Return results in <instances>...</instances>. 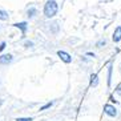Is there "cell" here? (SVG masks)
Instances as JSON below:
<instances>
[{"label":"cell","instance_id":"obj_1","mask_svg":"<svg viewBox=\"0 0 121 121\" xmlns=\"http://www.w3.org/2000/svg\"><path fill=\"white\" fill-rule=\"evenodd\" d=\"M57 11H59V7H57V3L55 0H48L45 3V5H44V15L48 19L53 17L57 13Z\"/></svg>","mask_w":121,"mask_h":121},{"label":"cell","instance_id":"obj_14","mask_svg":"<svg viewBox=\"0 0 121 121\" xmlns=\"http://www.w3.org/2000/svg\"><path fill=\"white\" fill-rule=\"evenodd\" d=\"M116 93H117L118 96H121V84H118V85L116 86Z\"/></svg>","mask_w":121,"mask_h":121},{"label":"cell","instance_id":"obj_3","mask_svg":"<svg viewBox=\"0 0 121 121\" xmlns=\"http://www.w3.org/2000/svg\"><path fill=\"white\" fill-rule=\"evenodd\" d=\"M57 56L61 59V61H64L65 64H71L72 63V56L69 53H67V52H64V51H59L57 52Z\"/></svg>","mask_w":121,"mask_h":121},{"label":"cell","instance_id":"obj_17","mask_svg":"<svg viewBox=\"0 0 121 121\" xmlns=\"http://www.w3.org/2000/svg\"><path fill=\"white\" fill-rule=\"evenodd\" d=\"M109 100H110V101H112V103L117 104V100H114V97H113V96H110V97H109Z\"/></svg>","mask_w":121,"mask_h":121},{"label":"cell","instance_id":"obj_12","mask_svg":"<svg viewBox=\"0 0 121 121\" xmlns=\"http://www.w3.org/2000/svg\"><path fill=\"white\" fill-rule=\"evenodd\" d=\"M52 105H53V103H52V101H51V103H47L45 105H44V107L40 108V110H45V109H48V108H51Z\"/></svg>","mask_w":121,"mask_h":121},{"label":"cell","instance_id":"obj_4","mask_svg":"<svg viewBox=\"0 0 121 121\" xmlns=\"http://www.w3.org/2000/svg\"><path fill=\"white\" fill-rule=\"evenodd\" d=\"M112 40H113L114 43H118L121 40V25H118V27L114 28V32L112 35Z\"/></svg>","mask_w":121,"mask_h":121},{"label":"cell","instance_id":"obj_13","mask_svg":"<svg viewBox=\"0 0 121 121\" xmlns=\"http://www.w3.org/2000/svg\"><path fill=\"white\" fill-rule=\"evenodd\" d=\"M15 121H32V118L29 117V118H27V117H19V118H16Z\"/></svg>","mask_w":121,"mask_h":121},{"label":"cell","instance_id":"obj_11","mask_svg":"<svg viewBox=\"0 0 121 121\" xmlns=\"http://www.w3.org/2000/svg\"><path fill=\"white\" fill-rule=\"evenodd\" d=\"M105 44H107V40H105V39H101L100 41H97L96 47H99V48H101V47H103V45H105Z\"/></svg>","mask_w":121,"mask_h":121},{"label":"cell","instance_id":"obj_6","mask_svg":"<svg viewBox=\"0 0 121 121\" xmlns=\"http://www.w3.org/2000/svg\"><path fill=\"white\" fill-rule=\"evenodd\" d=\"M27 25H28V24H27L25 22H22V23H16V24H13V27H16V28H19V29H22L23 35H24V33L27 32V28H28Z\"/></svg>","mask_w":121,"mask_h":121},{"label":"cell","instance_id":"obj_2","mask_svg":"<svg viewBox=\"0 0 121 121\" xmlns=\"http://www.w3.org/2000/svg\"><path fill=\"white\" fill-rule=\"evenodd\" d=\"M104 113L109 116V117H116L117 116V109L112 104H107V105H104Z\"/></svg>","mask_w":121,"mask_h":121},{"label":"cell","instance_id":"obj_18","mask_svg":"<svg viewBox=\"0 0 121 121\" xmlns=\"http://www.w3.org/2000/svg\"><path fill=\"white\" fill-rule=\"evenodd\" d=\"M86 55H88V56H91V57H96V55L93 53V52H88Z\"/></svg>","mask_w":121,"mask_h":121},{"label":"cell","instance_id":"obj_9","mask_svg":"<svg viewBox=\"0 0 121 121\" xmlns=\"http://www.w3.org/2000/svg\"><path fill=\"white\" fill-rule=\"evenodd\" d=\"M27 13H28L29 17H35L36 15H37V9H36L35 7H32V8H29V9H28V12H27Z\"/></svg>","mask_w":121,"mask_h":121},{"label":"cell","instance_id":"obj_16","mask_svg":"<svg viewBox=\"0 0 121 121\" xmlns=\"http://www.w3.org/2000/svg\"><path fill=\"white\" fill-rule=\"evenodd\" d=\"M4 48H5V43H4V41H3V43L0 44V52H1V51H3Z\"/></svg>","mask_w":121,"mask_h":121},{"label":"cell","instance_id":"obj_8","mask_svg":"<svg viewBox=\"0 0 121 121\" xmlns=\"http://www.w3.org/2000/svg\"><path fill=\"white\" fill-rule=\"evenodd\" d=\"M112 69H113V68H112V64L109 65V67H108V85L110 86V84H112Z\"/></svg>","mask_w":121,"mask_h":121},{"label":"cell","instance_id":"obj_15","mask_svg":"<svg viewBox=\"0 0 121 121\" xmlns=\"http://www.w3.org/2000/svg\"><path fill=\"white\" fill-rule=\"evenodd\" d=\"M32 45H33L32 41H25L24 43V47H27V48H29V47H32Z\"/></svg>","mask_w":121,"mask_h":121},{"label":"cell","instance_id":"obj_19","mask_svg":"<svg viewBox=\"0 0 121 121\" xmlns=\"http://www.w3.org/2000/svg\"><path fill=\"white\" fill-rule=\"evenodd\" d=\"M118 71H120V73H121V64L118 65Z\"/></svg>","mask_w":121,"mask_h":121},{"label":"cell","instance_id":"obj_7","mask_svg":"<svg viewBox=\"0 0 121 121\" xmlns=\"http://www.w3.org/2000/svg\"><path fill=\"white\" fill-rule=\"evenodd\" d=\"M91 85H92V86H97V85H99V76H97V73L91 75Z\"/></svg>","mask_w":121,"mask_h":121},{"label":"cell","instance_id":"obj_10","mask_svg":"<svg viewBox=\"0 0 121 121\" xmlns=\"http://www.w3.org/2000/svg\"><path fill=\"white\" fill-rule=\"evenodd\" d=\"M0 20H8V13L1 9H0Z\"/></svg>","mask_w":121,"mask_h":121},{"label":"cell","instance_id":"obj_5","mask_svg":"<svg viewBox=\"0 0 121 121\" xmlns=\"http://www.w3.org/2000/svg\"><path fill=\"white\" fill-rule=\"evenodd\" d=\"M12 59H13V56L12 55H1L0 56V64H3V65H7V64H9L12 61Z\"/></svg>","mask_w":121,"mask_h":121}]
</instances>
